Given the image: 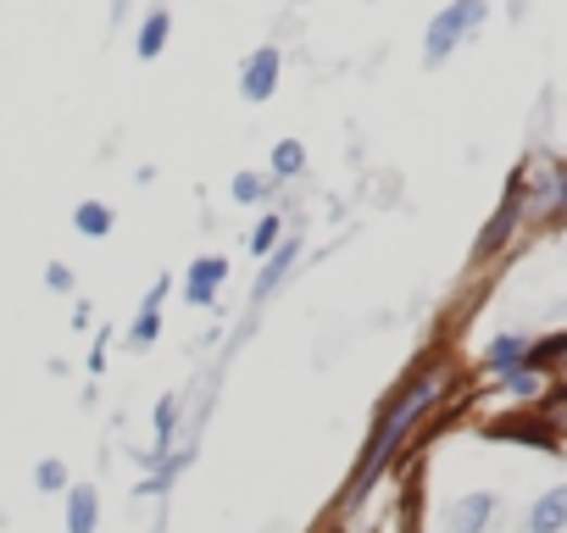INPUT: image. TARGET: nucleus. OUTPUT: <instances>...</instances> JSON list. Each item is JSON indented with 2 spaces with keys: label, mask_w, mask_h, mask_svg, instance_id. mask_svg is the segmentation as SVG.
Instances as JSON below:
<instances>
[{
  "label": "nucleus",
  "mask_w": 567,
  "mask_h": 533,
  "mask_svg": "<svg viewBox=\"0 0 567 533\" xmlns=\"http://www.w3.org/2000/svg\"><path fill=\"white\" fill-rule=\"evenodd\" d=\"M434 395H440V372H429V378H423V383H417V390H412V395H406V401H401V406H395L390 417H385V428H378V440H373V450H367V467H362V483H367V478H373L378 467H385V461H390V450L401 445V433H406V428H412V422H417L423 411H429V401H434Z\"/></svg>",
  "instance_id": "nucleus-1"
},
{
  "label": "nucleus",
  "mask_w": 567,
  "mask_h": 533,
  "mask_svg": "<svg viewBox=\"0 0 567 533\" xmlns=\"http://www.w3.org/2000/svg\"><path fill=\"white\" fill-rule=\"evenodd\" d=\"M472 23H484V7H479V0H462V7L440 12V17H434V28H429V62H440V56L451 51V45H456Z\"/></svg>",
  "instance_id": "nucleus-2"
},
{
  "label": "nucleus",
  "mask_w": 567,
  "mask_h": 533,
  "mask_svg": "<svg viewBox=\"0 0 567 533\" xmlns=\"http://www.w3.org/2000/svg\"><path fill=\"white\" fill-rule=\"evenodd\" d=\"M273 84H278V51H273V45H262V51L245 62V101H267V94H273Z\"/></svg>",
  "instance_id": "nucleus-3"
},
{
  "label": "nucleus",
  "mask_w": 567,
  "mask_h": 533,
  "mask_svg": "<svg viewBox=\"0 0 567 533\" xmlns=\"http://www.w3.org/2000/svg\"><path fill=\"white\" fill-rule=\"evenodd\" d=\"M223 278H228V267H223L217 256H201L196 272H189V283H184V301H189V306H212V295H217Z\"/></svg>",
  "instance_id": "nucleus-4"
},
{
  "label": "nucleus",
  "mask_w": 567,
  "mask_h": 533,
  "mask_svg": "<svg viewBox=\"0 0 567 533\" xmlns=\"http://www.w3.org/2000/svg\"><path fill=\"white\" fill-rule=\"evenodd\" d=\"M562 528H567V490H551V495L534 500V511H529V533H562Z\"/></svg>",
  "instance_id": "nucleus-5"
},
{
  "label": "nucleus",
  "mask_w": 567,
  "mask_h": 533,
  "mask_svg": "<svg viewBox=\"0 0 567 533\" xmlns=\"http://www.w3.org/2000/svg\"><path fill=\"white\" fill-rule=\"evenodd\" d=\"M490 511H495V495H467V500L451 511V528H456V533H479V528L490 522Z\"/></svg>",
  "instance_id": "nucleus-6"
},
{
  "label": "nucleus",
  "mask_w": 567,
  "mask_h": 533,
  "mask_svg": "<svg viewBox=\"0 0 567 533\" xmlns=\"http://www.w3.org/2000/svg\"><path fill=\"white\" fill-rule=\"evenodd\" d=\"M94 490H73V500H67V533H94Z\"/></svg>",
  "instance_id": "nucleus-7"
},
{
  "label": "nucleus",
  "mask_w": 567,
  "mask_h": 533,
  "mask_svg": "<svg viewBox=\"0 0 567 533\" xmlns=\"http://www.w3.org/2000/svg\"><path fill=\"white\" fill-rule=\"evenodd\" d=\"M73 223H78V233H89V239H101V233H106V228H112V212H106V206H101V201H84V206H78V217H73Z\"/></svg>",
  "instance_id": "nucleus-8"
},
{
  "label": "nucleus",
  "mask_w": 567,
  "mask_h": 533,
  "mask_svg": "<svg viewBox=\"0 0 567 533\" xmlns=\"http://www.w3.org/2000/svg\"><path fill=\"white\" fill-rule=\"evenodd\" d=\"M162 39H167V12H151L146 28H139V56H156Z\"/></svg>",
  "instance_id": "nucleus-9"
},
{
  "label": "nucleus",
  "mask_w": 567,
  "mask_h": 533,
  "mask_svg": "<svg viewBox=\"0 0 567 533\" xmlns=\"http://www.w3.org/2000/svg\"><path fill=\"white\" fill-rule=\"evenodd\" d=\"M517 361H524V339H495V345H490V367L512 372Z\"/></svg>",
  "instance_id": "nucleus-10"
},
{
  "label": "nucleus",
  "mask_w": 567,
  "mask_h": 533,
  "mask_svg": "<svg viewBox=\"0 0 567 533\" xmlns=\"http://www.w3.org/2000/svg\"><path fill=\"white\" fill-rule=\"evenodd\" d=\"M273 245H278V217H262L256 233H251V251L262 256V251H273Z\"/></svg>",
  "instance_id": "nucleus-11"
},
{
  "label": "nucleus",
  "mask_w": 567,
  "mask_h": 533,
  "mask_svg": "<svg viewBox=\"0 0 567 533\" xmlns=\"http://www.w3.org/2000/svg\"><path fill=\"white\" fill-rule=\"evenodd\" d=\"M156 301H162V289L151 295V306H146V317L134 322V345H146V339H156Z\"/></svg>",
  "instance_id": "nucleus-12"
},
{
  "label": "nucleus",
  "mask_w": 567,
  "mask_h": 533,
  "mask_svg": "<svg viewBox=\"0 0 567 533\" xmlns=\"http://www.w3.org/2000/svg\"><path fill=\"white\" fill-rule=\"evenodd\" d=\"M34 478H39V490H62V483H67V467H62V461H39Z\"/></svg>",
  "instance_id": "nucleus-13"
},
{
  "label": "nucleus",
  "mask_w": 567,
  "mask_h": 533,
  "mask_svg": "<svg viewBox=\"0 0 567 533\" xmlns=\"http://www.w3.org/2000/svg\"><path fill=\"white\" fill-rule=\"evenodd\" d=\"M290 262H295V251H278V256H273V267H267V278L256 283V295H267V289L284 278V267H290Z\"/></svg>",
  "instance_id": "nucleus-14"
},
{
  "label": "nucleus",
  "mask_w": 567,
  "mask_h": 533,
  "mask_svg": "<svg viewBox=\"0 0 567 533\" xmlns=\"http://www.w3.org/2000/svg\"><path fill=\"white\" fill-rule=\"evenodd\" d=\"M273 167H278V173H301V144H278V151H273Z\"/></svg>",
  "instance_id": "nucleus-15"
},
{
  "label": "nucleus",
  "mask_w": 567,
  "mask_h": 533,
  "mask_svg": "<svg viewBox=\"0 0 567 533\" xmlns=\"http://www.w3.org/2000/svg\"><path fill=\"white\" fill-rule=\"evenodd\" d=\"M256 195H262V178H256V173H240V178H234V201H245V206H251Z\"/></svg>",
  "instance_id": "nucleus-16"
},
{
  "label": "nucleus",
  "mask_w": 567,
  "mask_h": 533,
  "mask_svg": "<svg viewBox=\"0 0 567 533\" xmlns=\"http://www.w3.org/2000/svg\"><path fill=\"white\" fill-rule=\"evenodd\" d=\"M506 383H512V395H534V390H540V378H534V372H512Z\"/></svg>",
  "instance_id": "nucleus-17"
},
{
  "label": "nucleus",
  "mask_w": 567,
  "mask_h": 533,
  "mask_svg": "<svg viewBox=\"0 0 567 533\" xmlns=\"http://www.w3.org/2000/svg\"><path fill=\"white\" fill-rule=\"evenodd\" d=\"M556 356H562V367H567V339H562V351H556Z\"/></svg>",
  "instance_id": "nucleus-18"
}]
</instances>
